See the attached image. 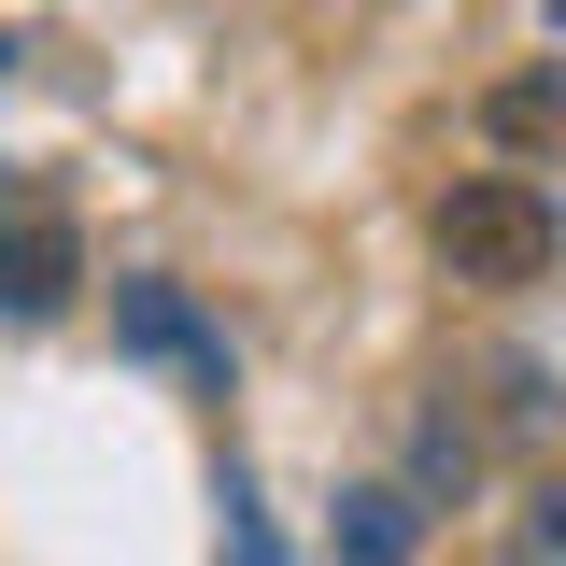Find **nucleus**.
<instances>
[{
    "label": "nucleus",
    "mask_w": 566,
    "mask_h": 566,
    "mask_svg": "<svg viewBox=\"0 0 566 566\" xmlns=\"http://www.w3.org/2000/svg\"><path fill=\"white\" fill-rule=\"evenodd\" d=\"M71 283H85V241H71L57 212H14V227H0V326L71 312Z\"/></svg>",
    "instance_id": "f03ea898"
},
{
    "label": "nucleus",
    "mask_w": 566,
    "mask_h": 566,
    "mask_svg": "<svg viewBox=\"0 0 566 566\" xmlns=\"http://www.w3.org/2000/svg\"><path fill=\"white\" fill-rule=\"evenodd\" d=\"M495 142H566V71H524V85H495L482 99Z\"/></svg>",
    "instance_id": "20e7f679"
},
{
    "label": "nucleus",
    "mask_w": 566,
    "mask_h": 566,
    "mask_svg": "<svg viewBox=\"0 0 566 566\" xmlns=\"http://www.w3.org/2000/svg\"><path fill=\"white\" fill-rule=\"evenodd\" d=\"M524 566H566V482L538 495V524H524Z\"/></svg>",
    "instance_id": "423d86ee"
},
{
    "label": "nucleus",
    "mask_w": 566,
    "mask_h": 566,
    "mask_svg": "<svg viewBox=\"0 0 566 566\" xmlns=\"http://www.w3.org/2000/svg\"><path fill=\"white\" fill-rule=\"evenodd\" d=\"M128 340H142V354H212V326L170 297V283H128Z\"/></svg>",
    "instance_id": "39448f33"
},
{
    "label": "nucleus",
    "mask_w": 566,
    "mask_h": 566,
    "mask_svg": "<svg viewBox=\"0 0 566 566\" xmlns=\"http://www.w3.org/2000/svg\"><path fill=\"white\" fill-rule=\"evenodd\" d=\"M411 538H424V524H411V482H354L340 495V553L354 566H411Z\"/></svg>",
    "instance_id": "7ed1b4c3"
},
{
    "label": "nucleus",
    "mask_w": 566,
    "mask_h": 566,
    "mask_svg": "<svg viewBox=\"0 0 566 566\" xmlns=\"http://www.w3.org/2000/svg\"><path fill=\"white\" fill-rule=\"evenodd\" d=\"M553 199H538V170H468L453 199H439V270L453 283H482V297H510V283H538L553 270Z\"/></svg>",
    "instance_id": "f257e3e1"
},
{
    "label": "nucleus",
    "mask_w": 566,
    "mask_h": 566,
    "mask_svg": "<svg viewBox=\"0 0 566 566\" xmlns=\"http://www.w3.org/2000/svg\"><path fill=\"white\" fill-rule=\"evenodd\" d=\"M0 71H14V29H0Z\"/></svg>",
    "instance_id": "0eeeda50"
}]
</instances>
